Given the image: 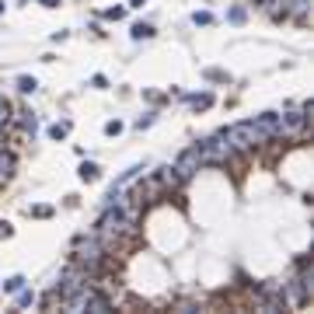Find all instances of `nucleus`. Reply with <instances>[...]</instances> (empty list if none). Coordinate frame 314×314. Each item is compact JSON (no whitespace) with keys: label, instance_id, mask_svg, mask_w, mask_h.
Returning <instances> with one entry per match:
<instances>
[{"label":"nucleus","instance_id":"nucleus-10","mask_svg":"<svg viewBox=\"0 0 314 314\" xmlns=\"http://www.w3.org/2000/svg\"><path fill=\"white\" fill-rule=\"evenodd\" d=\"M21 283H25V279H21V276H11V279H7V283H4V286H7V290H11V293H18V290H21Z\"/></svg>","mask_w":314,"mask_h":314},{"label":"nucleus","instance_id":"nucleus-18","mask_svg":"<svg viewBox=\"0 0 314 314\" xmlns=\"http://www.w3.org/2000/svg\"><path fill=\"white\" fill-rule=\"evenodd\" d=\"M140 4H143V0H133V7H140Z\"/></svg>","mask_w":314,"mask_h":314},{"label":"nucleus","instance_id":"nucleus-4","mask_svg":"<svg viewBox=\"0 0 314 314\" xmlns=\"http://www.w3.org/2000/svg\"><path fill=\"white\" fill-rule=\"evenodd\" d=\"M11 171H14V161H11V154H4V147H0V182H7Z\"/></svg>","mask_w":314,"mask_h":314},{"label":"nucleus","instance_id":"nucleus-11","mask_svg":"<svg viewBox=\"0 0 314 314\" xmlns=\"http://www.w3.org/2000/svg\"><path fill=\"white\" fill-rule=\"evenodd\" d=\"M192 21H196V25H210V21H213V14H206V11L199 14V11H196V14H192Z\"/></svg>","mask_w":314,"mask_h":314},{"label":"nucleus","instance_id":"nucleus-14","mask_svg":"<svg viewBox=\"0 0 314 314\" xmlns=\"http://www.w3.org/2000/svg\"><path fill=\"white\" fill-rule=\"evenodd\" d=\"M105 133H108V136H115V133H122V122H108V126H105Z\"/></svg>","mask_w":314,"mask_h":314},{"label":"nucleus","instance_id":"nucleus-9","mask_svg":"<svg viewBox=\"0 0 314 314\" xmlns=\"http://www.w3.org/2000/svg\"><path fill=\"white\" fill-rule=\"evenodd\" d=\"M18 87H21V91L28 94V91H35L39 84H35V77H21V80H18Z\"/></svg>","mask_w":314,"mask_h":314},{"label":"nucleus","instance_id":"nucleus-2","mask_svg":"<svg viewBox=\"0 0 314 314\" xmlns=\"http://www.w3.org/2000/svg\"><path fill=\"white\" fill-rule=\"evenodd\" d=\"M199 150H203V164H227L231 154H234V147L227 143L224 133H217V136H210L206 143H199Z\"/></svg>","mask_w":314,"mask_h":314},{"label":"nucleus","instance_id":"nucleus-16","mask_svg":"<svg viewBox=\"0 0 314 314\" xmlns=\"http://www.w3.org/2000/svg\"><path fill=\"white\" fill-rule=\"evenodd\" d=\"M0 237H11V224H0Z\"/></svg>","mask_w":314,"mask_h":314},{"label":"nucleus","instance_id":"nucleus-8","mask_svg":"<svg viewBox=\"0 0 314 314\" xmlns=\"http://www.w3.org/2000/svg\"><path fill=\"white\" fill-rule=\"evenodd\" d=\"M80 178H84V182H94V178H98V168H94V164H84V168H80Z\"/></svg>","mask_w":314,"mask_h":314},{"label":"nucleus","instance_id":"nucleus-6","mask_svg":"<svg viewBox=\"0 0 314 314\" xmlns=\"http://www.w3.org/2000/svg\"><path fill=\"white\" fill-rule=\"evenodd\" d=\"M150 35H154L150 25H133V39H150Z\"/></svg>","mask_w":314,"mask_h":314},{"label":"nucleus","instance_id":"nucleus-5","mask_svg":"<svg viewBox=\"0 0 314 314\" xmlns=\"http://www.w3.org/2000/svg\"><path fill=\"white\" fill-rule=\"evenodd\" d=\"M67 133H70V122H56V126L49 129V136H53V140H63Z\"/></svg>","mask_w":314,"mask_h":314},{"label":"nucleus","instance_id":"nucleus-15","mask_svg":"<svg viewBox=\"0 0 314 314\" xmlns=\"http://www.w3.org/2000/svg\"><path fill=\"white\" fill-rule=\"evenodd\" d=\"M18 304H21V307H28V304H35V293H21V297H18Z\"/></svg>","mask_w":314,"mask_h":314},{"label":"nucleus","instance_id":"nucleus-17","mask_svg":"<svg viewBox=\"0 0 314 314\" xmlns=\"http://www.w3.org/2000/svg\"><path fill=\"white\" fill-rule=\"evenodd\" d=\"M56 4H60V0H42V7H56Z\"/></svg>","mask_w":314,"mask_h":314},{"label":"nucleus","instance_id":"nucleus-1","mask_svg":"<svg viewBox=\"0 0 314 314\" xmlns=\"http://www.w3.org/2000/svg\"><path fill=\"white\" fill-rule=\"evenodd\" d=\"M224 136H227V143H231L234 150H255V147H262V143L272 140V136L262 129L258 119H255V122H237L231 129H224Z\"/></svg>","mask_w":314,"mask_h":314},{"label":"nucleus","instance_id":"nucleus-13","mask_svg":"<svg viewBox=\"0 0 314 314\" xmlns=\"http://www.w3.org/2000/svg\"><path fill=\"white\" fill-rule=\"evenodd\" d=\"M192 101H196V108H206L213 98H210V94H199V98H192Z\"/></svg>","mask_w":314,"mask_h":314},{"label":"nucleus","instance_id":"nucleus-12","mask_svg":"<svg viewBox=\"0 0 314 314\" xmlns=\"http://www.w3.org/2000/svg\"><path fill=\"white\" fill-rule=\"evenodd\" d=\"M28 213H32V217H49L53 210H49V206H28Z\"/></svg>","mask_w":314,"mask_h":314},{"label":"nucleus","instance_id":"nucleus-7","mask_svg":"<svg viewBox=\"0 0 314 314\" xmlns=\"http://www.w3.org/2000/svg\"><path fill=\"white\" fill-rule=\"evenodd\" d=\"M21 126H25V129H32V133H35V126H39V119H35V115H32V112H21Z\"/></svg>","mask_w":314,"mask_h":314},{"label":"nucleus","instance_id":"nucleus-3","mask_svg":"<svg viewBox=\"0 0 314 314\" xmlns=\"http://www.w3.org/2000/svg\"><path fill=\"white\" fill-rule=\"evenodd\" d=\"M199 164H203V150H199V147H189L185 154L178 157L175 171H178L182 178H189V175H196V171H199Z\"/></svg>","mask_w":314,"mask_h":314}]
</instances>
